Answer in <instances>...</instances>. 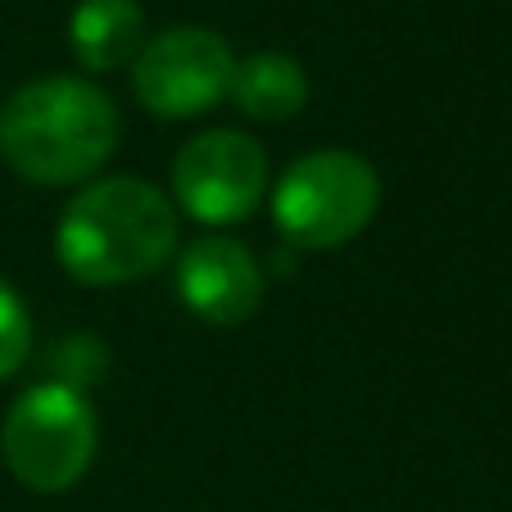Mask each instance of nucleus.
Masks as SVG:
<instances>
[{
	"label": "nucleus",
	"instance_id": "obj_7",
	"mask_svg": "<svg viewBox=\"0 0 512 512\" xmlns=\"http://www.w3.org/2000/svg\"><path fill=\"white\" fill-rule=\"evenodd\" d=\"M177 295L209 327H241L263 304V272L241 241L204 236L177 259Z\"/></svg>",
	"mask_w": 512,
	"mask_h": 512
},
{
	"label": "nucleus",
	"instance_id": "obj_10",
	"mask_svg": "<svg viewBox=\"0 0 512 512\" xmlns=\"http://www.w3.org/2000/svg\"><path fill=\"white\" fill-rule=\"evenodd\" d=\"M28 349H32L28 304L19 300V290H14L10 281H0V381L23 368Z\"/></svg>",
	"mask_w": 512,
	"mask_h": 512
},
{
	"label": "nucleus",
	"instance_id": "obj_1",
	"mask_svg": "<svg viewBox=\"0 0 512 512\" xmlns=\"http://www.w3.org/2000/svg\"><path fill=\"white\" fill-rule=\"evenodd\" d=\"M177 250V209L141 177H105L68 200L55 232L64 272L82 286H123Z\"/></svg>",
	"mask_w": 512,
	"mask_h": 512
},
{
	"label": "nucleus",
	"instance_id": "obj_9",
	"mask_svg": "<svg viewBox=\"0 0 512 512\" xmlns=\"http://www.w3.org/2000/svg\"><path fill=\"white\" fill-rule=\"evenodd\" d=\"M227 96L241 105L245 118L286 123V118H295L304 109V100H309V78H304V68L290 55L263 50V55L236 59L232 91H227Z\"/></svg>",
	"mask_w": 512,
	"mask_h": 512
},
{
	"label": "nucleus",
	"instance_id": "obj_3",
	"mask_svg": "<svg viewBox=\"0 0 512 512\" xmlns=\"http://www.w3.org/2000/svg\"><path fill=\"white\" fill-rule=\"evenodd\" d=\"M381 200L377 168L354 150H318L286 168L272 191L277 232L295 250H331L372 223Z\"/></svg>",
	"mask_w": 512,
	"mask_h": 512
},
{
	"label": "nucleus",
	"instance_id": "obj_8",
	"mask_svg": "<svg viewBox=\"0 0 512 512\" xmlns=\"http://www.w3.org/2000/svg\"><path fill=\"white\" fill-rule=\"evenodd\" d=\"M68 46L82 68L109 73L141 55L145 46V14L136 0H82L68 19Z\"/></svg>",
	"mask_w": 512,
	"mask_h": 512
},
{
	"label": "nucleus",
	"instance_id": "obj_5",
	"mask_svg": "<svg viewBox=\"0 0 512 512\" xmlns=\"http://www.w3.org/2000/svg\"><path fill=\"white\" fill-rule=\"evenodd\" d=\"M236 55L209 28H173L145 41L132 59V87L150 114L195 118L209 114L232 91Z\"/></svg>",
	"mask_w": 512,
	"mask_h": 512
},
{
	"label": "nucleus",
	"instance_id": "obj_6",
	"mask_svg": "<svg viewBox=\"0 0 512 512\" xmlns=\"http://www.w3.org/2000/svg\"><path fill=\"white\" fill-rule=\"evenodd\" d=\"M268 186V159L245 132H204L173 159L177 204L195 223L232 227L250 218Z\"/></svg>",
	"mask_w": 512,
	"mask_h": 512
},
{
	"label": "nucleus",
	"instance_id": "obj_4",
	"mask_svg": "<svg viewBox=\"0 0 512 512\" xmlns=\"http://www.w3.org/2000/svg\"><path fill=\"white\" fill-rule=\"evenodd\" d=\"M0 458L14 481L41 494H59L87 476L96 458V413L73 386H32L0 426Z\"/></svg>",
	"mask_w": 512,
	"mask_h": 512
},
{
	"label": "nucleus",
	"instance_id": "obj_2",
	"mask_svg": "<svg viewBox=\"0 0 512 512\" xmlns=\"http://www.w3.org/2000/svg\"><path fill=\"white\" fill-rule=\"evenodd\" d=\"M118 145V109L96 82L41 78L0 109V155L37 186H73L100 173Z\"/></svg>",
	"mask_w": 512,
	"mask_h": 512
}]
</instances>
